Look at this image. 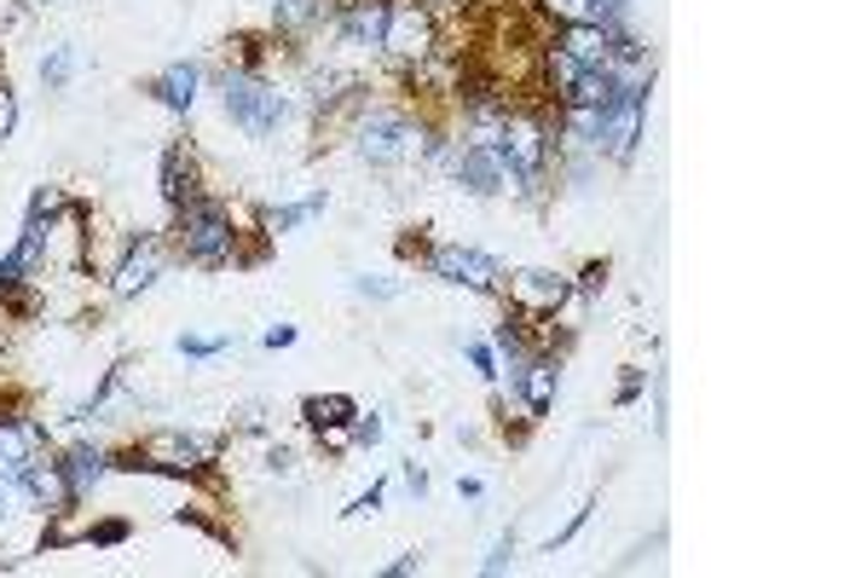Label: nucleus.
Returning a JSON list of instances; mask_svg holds the SVG:
<instances>
[{
	"mask_svg": "<svg viewBox=\"0 0 867 578\" xmlns=\"http://www.w3.org/2000/svg\"><path fill=\"white\" fill-rule=\"evenodd\" d=\"M509 382L526 393V411H532V417H544V411H550V399H555V365H550V359L515 365V376H509Z\"/></svg>",
	"mask_w": 867,
	"mask_h": 578,
	"instance_id": "nucleus-13",
	"label": "nucleus"
},
{
	"mask_svg": "<svg viewBox=\"0 0 867 578\" xmlns=\"http://www.w3.org/2000/svg\"><path fill=\"white\" fill-rule=\"evenodd\" d=\"M561 53H567L573 64L607 70V64H614V35H607L602 23H567V35H561Z\"/></svg>",
	"mask_w": 867,
	"mask_h": 578,
	"instance_id": "nucleus-8",
	"label": "nucleus"
},
{
	"mask_svg": "<svg viewBox=\"0 0 867 578\" xmlns=\"http://www.w3.org/2000/svg\"><path fill=\"white\" fill-rule=\"evenodd\" d=\"M157 98L168 111H191V98H197V70L191 64H174L163 82H157Z\"/></svg>",
	"mask_w": 867,
	"mask_h": 578,
	"instance_id": "nucleus-17",
	"label": "nucleus"
},
{
	"mask_svg": "<svg viewBox=\"0 0 867 578\" xmlns=\"http://www.w3.org/2000/svg\"><path fill=\"white\" fill-rule=\"evenodd\" d=\"M324 209V197H307V203H290V209H272V232H290V225H301V220H313Z\"/></svg>",
	"mask_w": 867,
	"mask_h": 578,
	"instance_id": "nucleus-22",
	"label": "nucleus"
},
{
	"mask_svg": "<svg viewBox=\"0 0 867 578\" xmlns=\"http://www.w3.org/2000/svg\"><path fill=\"white\" fill-rule=\"evenodd\" d=\"M105 451H93V445H82V451H70V463H64V486H70V497H82L87 486H98L105 481Z\"/></svg>",
	"mask_w": 867,
	"mask_h": 578,
	"instance_id": "nucleus-15",
	"label": "nucleus"
},
{
	"mask_svg": "<svg viewBox=\"0 0 867 578\" xmlns=\"http://www.w3.org/2000/svg\"><path fill=\"white\" fill-rule=\"evenodd\" d=\"M35 440H41L35 422H0V492L23 486V469L35 463Z\"/></svg>",
	"mask_w": 867,
	"mask_h": 578,
	"instance_id": "nucleus-6",
	"label": "nucleus"
},
{
	"mask_svg": "<svg viewBox=\"0 0 867 578\" xmlns=\"http://www.w3.org/2000/svg\"><path fill=\"white\" fill-rule=\"evenodd\" d=\"M359 150H365V162L394 168V162H411L417 157L422 134L411 128V122H399V116H370L365 128H359Z\"/></svg>",
	"mask_w": 867,
	"mask_h": 578,
	"instance_id": "nucleus-2",
	"label": "nucleus"
},
{
	"mask_svg": "<svg viewBox=\"0 0 867 578\" xmlns=\"http://www.w3.org/2000/svg\"><path fill=\"white\" fill-rule=\"evenodd\" d=\"M70 70H75V53H70V46H59V53L41 64V75H46L53 87H64V82H70Z\"/></svg>",
	"mask_w": 867,
	"mask_h": 578,
	"instance_id": "nucleus-23",
	"label": "nucleus"
},
{
	"mask_svg": "<svg viewBox=\"0 0 867 578\" xmlns=\"http://www.w3.org/2000/svg\"><path fill=\"white\" fill-rule=\"evenodd\" d=\"M359 290L365 295H399V284H370V279H359Z\"/></svg>",
	"mask_w": 867,
	"mask_h": 578,
	"instance_id": "nucleus-30",
	"label": "nucleus"
},
{
	"mask_svg": "<svg viewBox=\"0 0 867 578\" xmlns=\"http://www.w3.org/2000/svg\"><path fill=\"white\" fill-rule=\"evenodd\" d=\"M405 481H411V492H417V497H422V492H428V474H422V469H417V463H411V469H405Z\"/></svg>",
	"mask_w": 867,
	"mask_h": 578,
	"instance_id": "nucleus-29",
	"label": "nucleus"
},
{
	"mask_svg": "<svg viewBox=\"0 0 867 578\" xmlns=\"http://www.w3.org/2000/svg\"><path fill=\"white\" fill-rule=\"evenodd\" d=\"M433 272L446 284H469V290H492L498 284V261L480 249H433Z\"/></svg>",
	"mask_w": 867,
	"mask_h": 578,
	"instance_id": "nucleus-7",
	"label": "nucleus"
},
{
	"mask_svg": "<svg viewBox=\"0 0 867 578\" xmlns=\"http://www.w3.org/2000/svg\"><path fill=\"white\" fill-rule=\"evenodd\" d=\"M567 279H561V272H515V295L526 301L532 313H555L561 301H567Z\"/></svg>",
	"mask_w": 867,
	"mask_h": 578,
	"instance_id": "nucleus-11",
	"label": "nucleus"
},
{
	"mask_svg": "<svg viewBox=\"0 0 867 578\" xmlns=\"http://www.w3.org/2000/svg\"><path fill=\"white\" fill-rule=\"evenodd\" d=\"M382 46H399V53L417 59L422 46H428V18L417 7H394L388 12V41H382Z\"/></svg>",
	"mask_w": 867,
	"mask_h": 578,
	"instance_id": "nucleus-14",
	"label": "nucleus"
},
{
	"mask_svg": "<svg viewBox=\"0 0 867 578\" xmlns=\"http://www.w3.org/2000/svg\"><path fill=\"white\" fill-rule=\"evenodd\" d=\"M388 0H359L347 18H342V35L353 41V46H382L388 41Z\"/></svg>",
	"mask_w": 867,
	"mask_h": 578,
	"instance_id": "nucleus-9",
	"label": "nucleus"
},
{
	"mask_svg": "<svg viewBox=\"0 0 867 578\" xmlns=\"http://www.w3.org/2000/svg\"><path fill=\"white\" fill-rule=\"evenodd\" d=\"M457 180H463L469 191L487 197V191H498V186H503V157H498L492 145H469L463 157H457Z\"/></svg>",
	"mask_w": 867,
	"mask_h": 578,
	"instance_id": "nucleus-10",
	"label": "nucleus"
},
{
	"mask_svg": "<svg viewBox=\"0 0 867 578\" xmlns=\"http://www.w3.org/2000/svg\"><path fill=\"white\" fill-rule=\"evenodd\" d=\"M157 272H163V249L145 238L134 255L122 261V272H116V295H139V290H150V284H157Z\"/></svg>",
	"mask_w": 867,
	"mask_h": 578,
	"instance_id": "nucleus-12",
	"label": "nucleus"
},
{
	"mask_svg": "<svg viewBox=\"0 0 867 578\" xmlns=\"http://www.w3.org/2000/svg\"><path fill=\"white\" fill-rule=\"evenodd\" d=\"M23 492H30V497H41V504H59V497H70V486L59 481L53 469H41V463H30V469H23Z\"/></svg>",
	"mask_w": 867,
	"mask_h": 578,
	"instance_id": "nucleus-18",
	"label": "nucleus"
},
{
	"mask_svg": "<svg viewBox=\"0 0 867 578\" xmlns=\"http://www.w3.org/2000/svg\"><path fill=\"white\" fill-rule=\"evenodd\" d=\"M12 122H18V105H12V93H7V87H0V139H7V134H12Z\"/></svg>",
	"mask_w": 867,
	"mask_h": 578,
	"instance_id": "nucleus-25",
	"label": "nucleus"
},
{
	"mask_svg": "<svg viewBox=\"0 0 867 578\" xmlns=\"http://www.w3.org/2000/svg\"><path fill=\"white\" fill-rule=\"evenodd\" d=\"M376 504H382V486H370L365 497H353V509H347V515H370Z\"/></svg>",
	"mask_w": 867,
	"mask_h": 578,
	"instance_id": "nucleus-27",
	"label": "nucleus"
},
{
	"mask_svg": "<svg viewBox=\"0 0 867 578\" xmlns=\"http://www.w3.org/2000/svg\"><path fill=\"white\" fill-rule=\"evenodd\" d=\"M220 347H226V341H209V336H186V341H180V354H191V359H215Z\"/></svg>",
	"mask_w": 867,
	"mask_h": 578,
	"instance_id": "nucleus-24",
	"label": "nucleus"
},
{
	"mask_svg": "<svg viewBox=\"0 0 867 578\" xmlns=\"http://www.w3.org/2000/svg\"><path fill=\"white\" fill-rule=\"evenodd\" d=\"M290 341H295V330H290V324H278V330H267V347H290Z\"/></svg>",
	"mask_w": 867,
	"mask_h": 578,
	"instance_id": "nucleus-28",
	"label": "nucleus"
},
{
	"mask_svg": "<svg viewBox=\"0 0 867 578\" xmlns=\"http://www.w3.org/2000/svg\"><path fill=\"white\" fill-rule=\"evenodd\" d=\"M544 7H555L567 23H602V30L614 23V12H607L602 0H544Z\"/></svg>",
	"mask_w": 867,
	"mask_h": 578,
	"instance_id": "nucleus-19",
	"label": "nucleus"
},
{
	"mask_svg": "<svg viewBox=\"0 0 867 578\" xmlns=\"http://www.w3.org/2000/svg\"><path fill=\"white\" fill-rule=\"evenodd\" d=\"M209 445L202 440H186V434H150L145 451H134L122 469H168V474H186V469H202Z\"/></svg>",
	"mask_w": 867,
	"mask_h": 578,
	"instance_id": "nucleus-4",
	"label": "nucleus"
},
{
	"mask_svg": "<svg viewBox=\"0 0 867 578\" xmlns=\"http://www.w3.org/2000/svg\"><path fill=\"white\" fill-rule=\"evenodd\" d=\"M272 18L284 23V30H301V23H313V18H318V0H278Z\"/></svg>",
	"mask_w": 867,
	"mask_h": 578,
	"instance_id": "nucleus-21",
	"label": "nucleus"
},
{
	"mask_svg": "<svg viewBox=\"0 0 867 578\" xmlns=\"http://www.w3.org/2000/svg\"><path fill=\"white\" fill-rule=\"evenodd\" d=\"M186 255H197V261H209V266H220L226 255H232V220H226L215 203H186Z\"/></svg>",
	"mask_w": 867,
	"mask_h": 578,
	"instance_id": "nucleus-3",
	"label": "nucleus"
},
{
	"mask_svg": "<svg viewBox=\"0 0 867 578\" xmlns=\"http://www.w3.org/2000/svg\"><path fill=\"white\" fill-rule=\"evenodd\" d=\"M307 417H313V429H342V422L353 417V399H342V393L313 399V406H307Z\"/></svg>",
	"mask_w": 867,
	"mask_h": 578,
	"instance_id": "nucleus-20",
	"label": "nucleus"
},
{
	"mask_svg": "<svg viewBox=\"0 0 867 578\" xmlns=\"http://www.w3.org/2000/svg\"><path fill=\"white\" fill-rule=\"evenodd\" d=\"M0 521H7V497H0Z\"/></svg>",
	"mask_w": 867,
	"mask_h": 578,
	"instance_id": "nucleus-31",
	"label": "nucleus"
},
{
	"mask_svg": "<svg viewBox=\"0 0 867 578\" xmlns=\"http://www.w3.org/2000/svg\"><path fill=\"white\" fill-rule=\"evenodd\" d=\"M492 150L503 157V174H515V180H539L544 174V134L532 122H509Z\"/></svg>",
	"mask_w": 867,
	"mask_h": 578,
	"instance_id": "nucleus-5",
	"label": "nucleus"
},
{
	"mask_svg": "<svg viewBox=\"0 0 867 578\" xmlns=\"http://www.w3.org/2000/svg\"><path fill=\"white\" fill-rule=\"evenodd\" d=\"M163 191H168V203H174V209H186L191 197H197V186H191V162H186V150H168V157H163Z\"/></svg>",
	"mask_w": 867,
	"mask_h": 578,
	"instance_id": "nucleus-16",
	"label": "nucleus"
},
{
	"mask_svg": "<svg viewBox=\"0 0 867 578\" xmlns=\"http://www.w3.org/2000/svg\"><path fill=\"white\" fill-rule=\"evenodd\" d=\"M353 440L376 445V440H382V417H365V422H353Z\"/></svg>",
	"mask_w": 867,
	"mask_h": 578,
	"instance_id": "nucleus-26",
	"label": "nucleus"
},
{
	"mask_svg": "<svg viewBox=\"0 0 867 578\" xmlns=\"http://www.w3.org/2000/svg\"><path fill=\"white\" fill-rule=\"evenodd\" d=\"M226 111H232L249 134H272L284 122V98L254 75H226Z\"/></svg>",
	"mask_w": 867,
	"mask_h": 578,
	"instance_id": "nucleus-1",
	"label": "nucleus"
}]
</instances>
